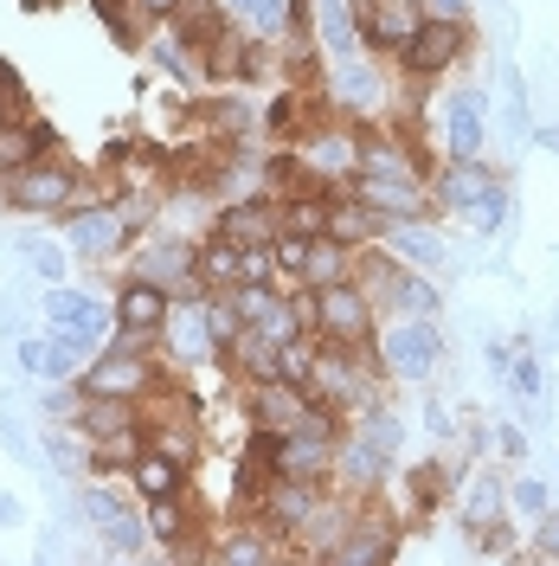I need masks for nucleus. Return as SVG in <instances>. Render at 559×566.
<instances>
[{"label": "nucleus", "instance_id": "f257e3e1", "mask_svg": "<svg viewBox=\"0 0 559 566\" xmlns=\"http://www.w3.org/2000/svg\"><path fill=\"white\" fill-rule=\"evenodd\" d=\"M354 193H360L373 212H386V219H431V212H437L431 168L419 161V148L399 136V129H367Z\"/></svg>", "mask_w": 559, "mask_h": 566}, {"label": "nucleus", "instance_id": "f03ea898", "mask_svg": "<svg viewBox=\"0 0 559 566\" xmlns=\"http://www.w3.org/2000/svg\"><path fill=\"white\" fill-rule=\"evenodd\" d=\"M360 142H367V123H354V116H321V123H309L289 148H296L309 187H321V193H354Z\"/></svg>", "mask_w": 559, "mask_h": 566}, {"label": "nucleus", "instance_id": "7ed1b4c3", "mask_svg": "<svg viewBox=\"0 0 559 566\" xmlns=\"http://www.w3.org/2000/svg\"><path fill=\"white\" fill-rule=\"evenodd\" d=\"M431 193H437L444 212L476 219L483 232H495V226L508 219V180L495 175L483 155H444V168L431 175Z\"/></svg>", "mask_w": 559, "mask_h": 566}, {"label": "nucleus", "instance_id": "20e7f679", "mask_svg": "<svg viewBox=\"0 0 559 566\" xmlns=\"http://www.w3.org/2000/svg\"><path fill=\"white\" fill-rule=\"evenodd\" d=\"M77 193H84V168H71L65 155H39L33 168L0 180V207L27 212V219H65L77 212Z\"/></svg>", "mask_w": 559, "mask_h": 566}, {"label": "nucleus", "instance_id": "39448f33", "mask_svg": "<svg viewBox=\"0 0 559 566\" xmlns=\"http://www.w3.org/2000/svg\"><path fill=\"white\" fill-rule=\"evenodd\" d=\"M373 354L392 374V387H424L444 360V335H437V316H386L380 335H373Z\"/></svg>", "mask_w": 559, "mask_h": 566}, {"label": "nucleus", "instance_id": "423d86ee", "mask_svg": "<svg viewBox=\"0 0 559 566\" xmlns=\"http://www.w3.org/2000/svg\"><path fill=\"white\" fill-rule=\"evenodd\" d=\"M380 322L386 316L373 310V296H367L354 277L315 290V342H321V348H373Z\"/></svg>", "mask_w": 559, "mask_h": 566}, {"label": "nucleus", "instance_id": "0eeeda50", "mask_svg": "<svg viewBox=\"0 0 559 566\" xmlns=\"http://www.w3.org/2000/svg\"><path fill=\"white\" fill-rule=\"evenodd\" d=\"M77 515L97 528V541H104L109 554H123V560H136V554H148L155 541H148V515H141V502H123L116 490H104V483H91V490L77 495Z\"/></svg>", "mask_w": 559, "mask_h": 566}, {"label": "nucleus", "instance_id": "6e6552de", "mask_svg": "<svg viewBox=\"0 0 559 566\" xmlns=\"http://www.w3.org/2000/svg\"><path fill=\"white\" fill-rule=\"evenodd\" d=\"M65 226V245L77 264H109V258H123V251L136 245V226H129V212L104 200V207H84V212H65L59 219Z\"/></svg>", "mask_w": 559, "mask_h": 566}, {"label": "nucleus", "instance_id": "1a4fd4ad", "mask_svg": "<svg viewBox=\"0 0 559 566\" xmlns=\"http://www.w3.org/2000/svg\"><path fill=\"white\" fill-rule=\"evenodd\" d=\"M463 52H470V27L463 20H419V33L399 52V71L412 84H431V77H451L463 65Z\"/></svg>", "mask_w": 559, "mask_h": 566}, {"label": "nucleus", "instance_id": "9d476101", "mask_svg": "<svg viewBox=\"0 0 559 566\" xmlns=\"http://www.w3.org/2000/svg\"><path fill=\"white\" fill-rule=\"evenodd\" d=\"M97 354V342H84V335H71V328H33V335H20V367L33 374V380H77L84 374V360Z\"/></svg>", "mask_w": 559, "mask_h": 566}, {"label": "nucleus", "instance_id": "9b49d317", "mask_svg": "<svg viewBox=\"0 0 559 566\" xmlns=\"http://www.w3.org/2000/svg\"><path fill=\"white\" fill-rule=\"evenodd\" d=\"M399 522L392 515H380L373 502H360V515L348 522V534L328 547V566H392L399 560Z\"/></svg>", "mask_w": 559, "mask_h": 566}, {"label": "nucleus", "instance_id": "f8f14e48", "mask_svg": "<svg viewBox=\"0 0 559 566\" xmlns=\"http://www.w3.org/2000/svg\"><path fill=\"white\" fill-rule=\"evenodd\" d=\"M321 502H328V483H309V476H277L257 515H264V522L289 541V547H296V541H303V528L321 515Z\"/></svg>", "mask_w": 559, "mask_h": 566}, {"label": "nucleus", "instance_id": "ddd939ff", "mask_svg": "<svg viewBox=\"0 0 559 566\" xmlns=\"http://www.w3.org/2000/svg\"><path fill=\"white\" fill-rule=\"evenodd\" d=\"M348 7H354V27H360V45L367 52L399 59L405 39L419 33V7L412 0H348Z\"/></svg>", "mask_w": 559, "mask_h": 566}, {"label": "nucleus", "instance_id": "4468645a", "mask_svg": "<svg viewBox=\"0 0 559 566\" xmlns=\"http://www.w3.org/2000/svg\"><path fill=\"white\" fill-rule=\"evenodd\" d=\"M109 316H116V328H136V335H155L161 342V328L175 316V290L168 283H148V277H123L116 296H109Z\"/></svg>", "mask_w": 559, "mask_h": 566}, {"label": "nucleus", "instance_id": "2eb2a0df", "mask_svg": "<svg viewBox=\"0 0 559 566\" xmlns=\"http://www.w3.org/2000/svg\"><path fill=\"white\" fill-rule=\"evenodd\" d=\"M212 232L232 239V245H277L283 239V212L277 193H245V200H225L212 212Z\"/></svg>", "mask_w": 559, "mask_h": 566}, {"label": "nucleus", "instance_id": "dca6fc26", "mask_svg": "<svg viewBox=\"0 0 559 566\" xmlns=\"http://www.w3.org/2000/svg\"><path fill=\"white\" fill-rule=\"evenodd\" d=\"M283 547H289V541H283V534L271 528L264 515H239V522H232V528H225V534L207 547V554H212L219 566H271V560H289Z\"/></svg>", "mask_w": 559, "mask_h": 566}, {"label": "nucleus", "instance_id": "f3484780", "mask_svg": "<svg viewBox=\"0 0 559 566\" xmlns=\"http://www.w3.org/2000/svg\"><path fill=\"white\" fill-rule=\"evenodd\" d=\"M39 310H45V322H52V328H71V335H84V342H97V348H104L109 328H116V316H109L91 290H65V283H52Z\"/></svg>", "mask_w": 559, "mask_h": 566}, {"label": "nucleus", "instance_id": "a211bd4d", "mask_svg": "<svg viewBox=\"0 0 559 566\" xmlns=\"http://www.w3.org/2000/svg\"><path fill=\"white\" fill-rule=\"evenodd\" d=\"M193 245L200 239H180V232H161V239H136L129 245V277H148V283H187L193 277Z\"/></svg>", "mask_w": 559, "mask_h": 566}, {"label": "nucleus", "instance_id": "6ab92c4d", "mask_svg": "<svg viewBox=\"0 0 559 566\" xmlns=\"http://www.w3.org/2000/svg\"><path fill=\"white\" fill-rule=\"evenodd\" d=\"M161 354H175L180 367L219 360V335H212V322H207V296L175 303V316H168V328H161Z\"/></svg>", "mask_w": 559, "mask_h": 566}, {"label": "nucleus", "instance_id": "aec40b11", "mask_svg": "<svg viewBox=\"0 0 559 566\" xmlns=\"http://www.w3.org/2000/svg\"><path fill=\"white\" fill-rule=\"evenodd\" d=\"M239 399H245V424H264V431H289V424L309 412V387H289V380H251V387H239Z\"/></svg>", "mask_w": 559, "mask_h": 566}, {"label": "nucleus", "instance_id": "412c9836", "mask_svg": "<svg viewBox=\"0 0 559 566\" xmlns=\"http://www.w3.org/2000/svg\"><path fill=\"white\" fill-rule=\"evenodd\" d=\"M39 155H59V129L45 123V116H13V123H0V180H13L20 168H33Z\"/></svg>", "mask_w": 559, "mask_h": 566}, {"label": "nucleus", "instance_id": "4be33fe9", "mask_svg": "<svg viewBox=\"0 0 559 566\" xmlns=\"http://www.w3.org/2000/svg\"><path fill=\"white\" fill-rule=\"evenodd\" d=\"M277 354H283V342H271L264 328H239V335L219 348V367H225L239 387H251V380H277Z\"/></svg>", "mask_w": 559, "mask_h": 566}, {"label": "nucleus", "instance_id": "5701e85b", "mask_svg": "<svg viewBox=\"0 0 559 566\" xmlns=\"http://www.w3.org/2000/svg\"><path fill=\"white\" fill-rule=\"evenodd\" d=\"M386 212H373L360 193H335V212H328V239H341V245L354 251H367V245H380L386 239Z\"/></svg>", "mask_w": 559, "mask_h": 566}, {"label": "nucleus", "instance_id": "b1692460", "mask_svg": "<svg viewBox=\"0 0 559 566\" xmlns=\"http://www.w3.org/2000/svg\"><path fill=\"white\" fill-rule=\"evenodd\" d=\"M354 264H360L354 245H341V239H309L303 264H296V283H303V290H328V283H348ZM296 283H289V290H296Z\"/></svg>", "mask_w": 559, "mask_h": 566}, {"label": "nucleus", "instance_id": "393cba45", "mask_svg": "<svg viewBox=\"0 0 559 566\" xmlns=\"http://www.w3.org/2000/svg\"><path fill=\"white\" fill-rule=\"evenodd\" d=\"M193 277L207 283V290H239V283H245V245L219 239L207 226V239L193 245Z\"/></svg>", "mask_w": 559, "mask_h": 566}, {"label": "nucleus", "instance_id": "a878e982", "mask_svg": "<svg viewBox=\"0 0 559 566\" xmlns=\"http://www.w3.org/2000/svg\"><path fill=\"white\" fill-rule=\"evenodd\" d=\"M123 476H129V495H136V502H155V495H180L187 490V463H175L168 451H155V444H148Z\"/></svg>", "mask_w": 559, "mask_h": 566}, {"label": "nucleus", "instance_id": "bb28decb", "mask_svg": "<svg viewBox=\"0 0 559 566\" xmlns=\"http://www.w3.org/2000/svg\"><path fill=\"white\" fill-rule=\"evenodd\" d=\"M437 136H444V155H483V91H456Z\"/></svg>", "mask_w": 559, "mask_h": 566}, {"label": "nucleus", "instance_id": "cd10ccee", "mask_svg": "<svg viewBox=\"0 0 559 566\" xmlns=\"http://www.w3.org/2000/svg\"><path fill=\"white\" fill-rule=\"evenodd\" d=\"M141 515H148V541H155V547H180V541H200V522H193V502H187V490H180V495H155V502H141Z\"/></svg>", "mask_w": 559, "mask_h": 566}, {"label": "nucleus", "instance_id": "c85d7f7f", "mask_svg": "<svg viewBox=\"0 0 559 566\" xmlns=\"http://www.w3.org/2000/svg\"><path fill=\"white\" fill-rule=\"evenodd\" d=\"M315 45H321L328 59H354V52H367L348 0H315Z\"/></svg>", "mask_w": 559, "mask_h": 566}, {"label": "nucleus", "instance_id": "c756f323", "mask_svg": "<svg viewBox=\"0 0 559 566\" xmlns=\"http://www.w3.org/2000/svg\"><path fill=\"white\" fill-rule=\"evenodd\" d=\"M456 522H463L470 541H476V534H489V528H502V522H508V495H502V483H495V476H476L470 495L456 502Z\"/></svg>", "mask_w": 559, "mask_h": 566}, {"label": "nucleus", "instance_id": "7c9ffc66", "mask_svg": "<svg viewBox=\"0 0 559 566\" xmlns=\"http://www.w3.org/2000/svg\"><path fill=\"white\" fill-rule=\"evenodd\" d=\"M392 258H405V264H419V271H437L444 264V245H437V232L424 226V219H392L380 239Z\"/></svg>", "mask_w": 559, "mask_h": 566}, {"label": "nucleus", "instance_id": "2f4dec72", "mask_svg": "<svg viewBox=\"0 0 559 566\" xmlns=\"http://www.w3.org/2000/svg\"><path fill=\"white\" fill-rule=\"evenodd\" d=\"M405 495H412V509H405L412 522L431 515V509L451 495V470H444V463H412V470H405Z\"/></svg>", "mask_w": 559, "mask_h": 566}, {"label": "nucleus", "instance_id": "473e14b6", "mask_svg": "<svg viewBox=\"0 0 559 566\" xmlns=\"http://www.w3.org/2000/svg\"><path fill=\"white\" fill-rule=\"evenodd\" d=\"M264 129H271L277 142H296V136H303V129H309V84H289L277 104L264 109Z\"/></svg>", "mask_w": 559, "mask_h": 566}, {"label": "nucleus", "instance_id": "72a5a7b5", "mask_svg": "<svg viewBox=\"0 0 559 566\" xmlns=\"http://www.w3.org/2000/svg\"><path fill=\"white\" fill-rule=\"evenodd\" d=\"M232 20L245 27L251 39H277L283 33V0H225Z\"/></svg>", "mask_w": 559, "mask_h": 566}, {"label": "nucleus", "instance_id": "f704fd0d", "mask_svg": "<svg viewBox=\"0 0 559 566\" xmlns=\"http://www.w3.org/2000/svg\"><path fill=\"white\" fill-rule=\"evenodd\" d=\"M20 258H27V271L45 277V283H65V271H71V245H52V239H27Z\"/></svg>", "mask_w": 559, "mask_h": 566}, {"label": "nucleus", "instance_id": "c9c22d12", "mask_svg": "<svg viewBox=\"0 0 559 566\" xmlns=\"http://www.w3.org/2000/svg\"><path fill=\"white\" fill-rule=\"evenodd\" d=\"M419 20H463L470 27V0H412Z\"/></svg>", "mask_w": 559, "mask_h": 566}, {"label": "nucleus", "instance_id": "e433bc0d", "mask_svg": "<svg viewBox=\"0 0 559 566\" xmlns=\"http://www.w3.org/2000/svg\"><path fill=\"white\" fill-rule=\"evenodd\" d=\"M129 7H136V20H148V27H168L187 0H129Z\"/></svg>", "mask_w": 559, "mask_h": 566}, {"label": "nucleus", "instance_id": "4c0bfd02", "mask_svg": "<svg viewBox=\"0 0 559 566\" xmlns=\"http://www.w3.org/2000/svg\"><path fill=\"white\" fill-rule=\"evenodd\" d=\"M515 509L540 522V515H547V490H540V483H515Z\"/></svg>", "mask_w": 559, "mask_h": 566}, {"label": "nucleus", "instance_id": "58836bf2", "mask_svg": "<svg viewBox=\"0 0 559 566\" xmlns=\"http://www.w3.org/2000/svg\"><path fill=\"white\" fill-rule=\"evenodd\" d=\"M534 554H540V560H559V515H540V534H534Z\"/></svg>", "mask_w": 559, "mask_h": 566}, {"label": "nucleus", "instance_id": "ea45409f", "mask_svg": "<svg viewBox=\"0 0 559 566\" xmlns=\"http://www.w3.org/2000/svg\"><path fill=\"white\" fill-rule=\"evenodd\" d=\"M495 451H508V458H521V451H527V438L515 431V424H502V431H495Z\"/></svg>", "mask_w": 559, "mask_h": 566}, {"label": "nucleus", "instance_id": "a19ab883", "mask_svg": "<svg viewBox=\"0 0 559 566\" xmlns=\"http://www.w3.org/2000/svg\"><path fill=\"white\" fill-rule=\"evenodd\" d=\"M7 522H20V502H7V495H0V528H7Z\"/></svg>", "mask_w": 559, "mask_h": 566}]
</instances>
